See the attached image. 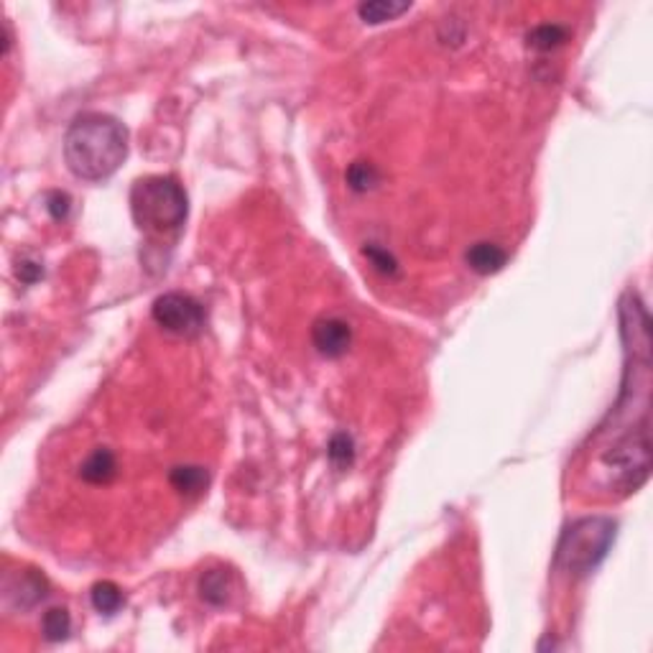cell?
Segmentation results:
<instances>
[{"mask_svg":"<svg viewBox=\"0 0 653 653\" xmlns=\"http://www.w3.org/2000/svg\"><path fill=\"white\" fill-rule=\"evenodd\" d=\"M116 454L110 452V450H105V447L95 450L80 465V477H82L84 483H90V485H105V483H110L116 477Z\"/></svg>","mask_w":653,"mask_h":653,"instance_id":"cell-8","label":"cell"},{"mask_svg":"<svg viewBox=\"0 0 653 653\" xmlns=\"http://www.w3.org/2000/svg\"><path fill=\"white\" fill-rule=\"evenodd\" d=\"M312 342L319 355L324 357H342L350 350L352 330L345 319L339 317H322L312 327Z\"/></svg>","mask_w":653,"mask_h":653,"instance_id":"cell-5","label":"cell"},{"mask_svg":"<svg viewBox=\"0 0 653 653\" xmlns=\"http://www.w3.org/2000/svg\"><path fill=\"white\" fill-rule=\"evenodd\" d=\"M327 454H330L332 465H337V468H350L352 460H355V444H352V439L348 434H335L332 442H330Z\"/></svg>","mask_w":653,"mask_h":653,"instance_id":"cell-16","label":"cell"},{"mask_svg":"<svg viewBox=\"0 0 653 653\" xmlns=\"http://www.w3.org/2000/svg\"><path fill=\"white\" fill-rule=\"evenodd\" d=\"M411 8V3H399V0H370V3H363L357 8V16L363 18L365 23L370 26H378V23H385V21H393L399 18L401 13H406Z\"/></svg>","mask_w":653,"mask_h":653,"instance_id":"cell-11","label":"cell"},{"mask_svg":"<svg viewBox=\"0 0 653 653\" xmlns=\"http://www.w3.org/2000/svg\"><path fill=\"white\" fill-rule=\"evenodd\" d=\"M381 174L378 168L368 164V161H355L350 168H348V185L355 189V192H368L373 186L378 185Z\"/></svg>","mask_w":653,"mask_h":653,"instance_id":"cell-15","label":"cell"},{"mask_svg":"<svg viewBox=\"0 0 653 653\" xmlns=\"http://www.w3.org/2000/svg\"><path fill=\"white\" fill-rule=\"evenodd\" d=\"M44 276V271L39 263H29V261H23V263H18V279L21 281H26V284H34Z\"/></svg>","mask_w":653,"mask_h":653,"instance_id":"cell-19","label":"cell"},{"mask_svg":"<svg viewBox=\"0 0 653 653\" xmlns=\"http://www.w3.org/2000/svg\"><path fill=\"white\" fill-rule=\"evenodd\" d=\"M41 633L51 643H59V640H67L72 633V618H69L67 607H51L44 613L41 620Z\"/></svg>","mask_w":653,"mask_h":653,"instance_id":"cell-13","label":"cell"},{"mask_svg":"<svg viewBox=\"0 0 653 653\" xmlns=\"http://www.w3.org/2000/svg\"><path fill=\"white\" fill-rule=\"evenodd\" d=\"M47 210H49L51 219L62 222V219H67L69 210H72V197L67 192H51L47 194Z\"/></svg>","mask_w":653,"mask_h":653,"instance_id":"cell-18","label":"cell"},{"mask_svg":"<svg viewBox=\"0 0 653 653\" xmlns=\"http://www.w3.org/2000/svg\"><path fill=\"white\" fill-rule=\"evenodd\" d=\"M567 39V29L564 26H556V23H544L537 26L531 34H528V47L541 51H549L554 47H559L562 41Z\"/></svg>","mask_w":653,"mask_h":653,"instance_id":"cell-14","label":"cell"},{"mask_svg":"<svg viewBox=\"0 0 653 653\" xmlns=\"http://www.w3.org/2000/svg\"><path fill=\"white\" fill-rule=\"evenodd\" d=\"M128 156V128L107 113H82L64 133V161L84 182L113 176Z\"/></svg>","mask_w":653,"mask_h":653,"instance_id":"cell-1","label":"cell"},{"mask_svg":"<svg viewBox=\"0 0 653 653\" xmlns=\"http://www.w3.org/2000/svg\"><path fill=\"white\" fill-rule=\"evenodd\" d=\"M365 258H368L370 263L381 271V273H396V271H399L396 258H393L388 251H383V248H378V245H365Z\"/></svg>","mask_w":653,"mask_h":653,"instance_id":"cell-17","label":"cell"},{"mask_svg":"<svg viewBox=\"0 0 653 653\" xmlns=\"http://www.w3.org/2000/svg\"><path fill=\"white\" fill-rule=\"evenodd\" d=\"M151 314L156 319V324L164 327L171 335L197 337L202 332V327H204V309H202V304L194 296L182 294V291L161 294L153 302Z\"/></svg>","mask_w":653,"mask_h":653,"instance_id":"cell-4","label":"cell"},{"mask_svg":"<svg viewBox=\"0 0 653 653\" xmlns=\"http://www.w3.org/2000/svg\"><path fill=\"white\" fill-rule=\"evenodd\" d=\"M233 592V577L228 570H207L200 577V597L207 605H225Z\"/></svg>","mask_w":653,"mask_h":653,"instance_id":"cell-9","label":"cell"},{"mask_svg":"<svg viewBox=\"0 0 653 653\" xmlns=\"http://www.w3.org/2000/svg\"><path fill=\"white\" fill-rule=\"evenodd\" d=\"M49 592V582L41 571L26 570L18 574L13 582H8L5 587V595H8V603H13L18 610H31L36 605L41 603Z\"/></svg>","mask_w":653,"mask_h":653,"instance_id":"cell-6","label":"cell"},{"mask_svg":"<svg viewBox=\"0 0 653 653\" xmlns=\"http://www.w3.org/2000/svg\"><path fill=\"white\" fill-rule=\"evenodd\" d=\"M131 215L146 235L167 237L185 228L189 200L174 176H143L131 189Z\"/></svg>","mask_w":653,"mask_h":653,"instance_id":"cell-2","label":"cell"},{"mask_svg":"<svg viewBox=\"0 0 653 653\" xmlns=\"http://www.w3.org/2000/svg\"><path fill=\"white\" fill-rule=\"evenodd\" d=\"M465 261H468V266L475 273L490 276V273H498L508 263V253L503 251L501 245L483 240V243L469 245V251L465 253Z\"/></svg>","mask_w":653,"mask_h":653,"instance_id":"cell-7","label":"cell"},{"mask_svg":"<svg viewBox=\"0 0 653 653\" xmlns=\"http://www.w3.org/2000/svg\"><path fill=\"white\" fill-rule=\"evenodd\" d=\"M90 600H92V607H95L100 615H116L117 610L125 605V597H123L120 587H117L116 582H110V580L98 582V585L92 587Z\"/></svg>","mask_w":653,"mask_h":653,"instance_id":"cell-12","label":"cell"},{"mask_svg":"<svg viewBox=\"0 0 653 653\" xmlns=\"http://www.w3.org/2000/svg\"><path fill=\"white\" fill-rule=\"evenodd\" d=\"M168 483L176 487L182 495H200L210 485V472L200 465H179L168 472Z\"/></svg>","mask_w":653,"mask_h":653,"instance_id":"cell-10","label":"cell"},{"mask_svg":"<svg viewBox=\"0 0 653 653\" xmlns=\"http://www.w3.org/2000/svg\"><path fill=\"white\" fill-rule=\"evenodd\" d=\"M615 520L603 516L574 520L562 534L556 549V567L567 571L570 577H587L607 556L610 544L615 541Z\"/></svg>","mask_w":653,"mask_h":653,"instance_id":"cell-3","label":"cell"}]
</instances>
